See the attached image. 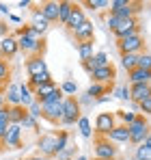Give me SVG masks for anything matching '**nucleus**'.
Listing matches in <instances>:
<instances>
[{
    "label": "nucleus",
    "instance_id": "obj_6",
    "mask_svg": "<svg viewBox=\"0 0 151 160\" xmlns=\"http://www.w3.org/2000/svg\"><path fill=\"white\" fill-rule=\"evenodd\" d=\"M119 52L121 54H143V48H145V39L140 32L132 35V37H125V39H119Z\"/></svg>",
    "mask_w": 151,
    "mask_h": 160
},
{
    "label": "nucleus",
    "instance_id": "obj_57",
    "mask_svg": "<svg viewBox=\"0 0 151 160\" xmlns=\"http://www.w3.org/2000/svg\"><path fill=\"white\" fill-rule=\"evenodd\" d=\"M0 91H2V84H0Z\"/></svg>",
    "mask_w": 151,
    "mask_h": 160
},
{
    "label": "nucleus",
    "instance_id": "obj_5",
    "mask_svg": "<svg viewBox=\"0 0 151 160\" xmlns=\"http://www.w3.org/2000/svg\"><path fill=\"white\" fill-rule=\"evenodd\" d=\"M127 130H129V143L143 145V143L147 141V136H149V123H147V119H145L143 115H138L136 121L127 126Z\"/></svg>",
    "mask_w": 151,
    "mask_h": 160
},
{
    "label": "nucleus",
    "instance_id": "obj_48",
    "mask_svg": "<svg viewBox=\"0 0 151 160\" xmlns=\"http://www.w3.org/2000/svg\"><path fill=\"white\" fill-rule=\"evenodd\" d=\"M78 102H80V106H82V104H95V100H91L86 93H84L82 98H78Z\"/></svg>",
    "mask_w": 151,
    "mask_h": 160
},
{
    "label": "nucleus",
    "instance_id": "obj_16",
    "mask_svg": "<svg viewBox=\"0 0 151 160\" xmlns=\"http://www.w3.org/2000/svg\"><path fill=\"white\" fill-rule=\"evenodd\" d=\"M26 72H28V76H37V74L48 72V65H46L43 56H41V54H39V56H30V58L26 61Z\"/></svg>",
    "mask_w": 151,
    "mask_h": 160
},
{
    "label": "nucleus",
    "instance_id": "obj_26",
    "mask_svg": "<svg viewBox=\"0 0 151 160\" xmlns=\"http://www.w3.org/2000/svg\"><path fill=\"white\" fill-rule=\"evenodd\" d=\"M26 115H28V110L24 106H9V121L11 123H22V119H24Z\"/></svg>",
    "mask_w": 151,
    "mask_h": 160
},
{
    "label": "nucleus",
    "instance_id": "obj_32",
    "mask_svg": "<svg viewBox=\"0 0 151 160\" xmlns=\"http://www.w3.org/2000/svg\"><path fill=\"white\" fill-rule=\"evenodd\" d=\"M78 130H80V134H82L84 138H91L93 132H91V121H89V117L82 115V117L78 119Z\"/></svg>",
    "mask_w": 151,
    "mask_h": 160
},
{
    "label": "nucleus",
    "instance_id": "obj_38",
    "mask_svg": "<svg viewBox=\"0 0 151 160\" xmlns=\"http://www.w3.org/2000/svg\"><path fill=\"white\" fill-rule=\"evenodd\" d=\"M134 160H151V149L145 145V143L136 147V156H134Z\"/></svg>",
    "mask_w": 151,
    "mask_h": 160
},
{
    "label": "nucleus",
    "instance_id": "obj_14",
    "mask_svg": "<svg viewBox=\"0 0 151 160\" xmlns=\"http://www.w3.org/2000/svg\"><path fill=\"white\" fill-rule=\"evenodd\" d=\"M17 50H20V46H17V37L7 35V37L0 39V54H2V58H11V56H15Z\"/></svg>",
    "mask_w": 151,
    "mask_h": 160
},
{
    "label": "nucleus",
    "instance_id": "obj_50",
    "mask_svg": "<svg viewBox=\"0 0 151 160\" xmlns=\"http://www.w3.org/2000/svg\"><path fill=\"white\" fill-rule=\"evenodd\" d=\"M17 7H20V9H28V7H30V0H20Z\"/></svg>",
    "mask_w": 151,
    "mask_h": 160
},
{
    "label": "nucleus",
    "instance_id": "obj_52",
    "mask_svg": "<svg viewBox=\"0 0 151 160\" xmlns=\"http://www.w3.org/2000/svg\"><path fill=\"white\" fill-rule=\"evenodd\" d=\"M7 106V100H4V91H0V108Z\"/></svg>",
    "mask_w": 151,
    "mask_h": 160
},
{
    "label": "nucleus",
    "instance_id": "obj_1",
    "mask_svg": "<svg viewBox=\"0 0 151 160\" xmlns=\"http://www.w3.org/2000/svg\"><path fill=\"white\" fill-rule=\"evenodd\" d=\"M17 46H20L22 52L39 56V52L43 50V37L32 26H22L17 30Z\"/></svg>",
    "mask_w": 151,
    "mask_h": 160
},
{
    "label": "nucleus",
    "instance_id": "obj_39",
    "mask_svg": "<svg viewBox=\"0 0 151 160\" xmlns=\"http://www.w3.org/2000/svg\"><path fill=\"white\" fill-rule=\"evenodd\" d=\"M26 110H28V115H30L32 119H37V121L41 119V102H39V100H35V102L26 108Z\"/></svg>",
    "mask_w": 151,
    "mask_h": 160
},
{
    "label": "nucleus",
    "instance_id": "obj_21",
    "mask_svg": "<svg viewBox=\"0 0 151 160\" xmlns=\"http://www.w3.org/2000/svg\"><path fill=\"white\" fill-rule=\"evenodd\" d=\"M56 89H61V87H58V84L52 80V82H46V84H41V87L32 89V93H35V98H37L39 102H43L46 98H50V95L54 93V91H56Z\"/></svg>",
    "mask_w": 151,
    "mask_h": 160
},
{
    "label": "nucleus",
    "instance_id": "obj_51",
    "mask_svg": "<svg viewBox=\"0 0 151 160\" xmlns=\"http://www.w3.org/2000/svg\"><path fill=\"white\" fill-rule=\"evenodd\" d=\"M0 11H2L4 15H9V4H4V2H0Z\"/></svg>",
    "mask_w": 151,
    "mask_h": 160
},
{
    "label": "nucleus",
    "instance_id": "obj_13",
    "mask_svg": "<svg viewBox=\"0 0 151 160\" xmlns=\"http://www.w3.org/2000/svg\"><path fill=\"white\" fill-rule=\"evenodd\" d=\"M71 35H74L80 43H84V41H93V37H95V26H93V22L86 20L84 24H80L78 28H74Z\"/></svg>",
    "mask_w": 151,
    "mask_h": 160
},
{
    "label": "nucleus",
    "instance_id": "obj_9",
    "mask_svg": "<svg viewBox=\"0 0 151 160\" xmlns=\"http://www.w3.org/2000/svg\"><path fill=\"white\" fill-rule=\"evenodd\" d=\"M138 32V20L136 18H129V20H121L117 28L112 30V35L117 37V39H125V37H132V35H136Z\"/></svg>",
    "mask_w": 151,
    "mask_h": 160
},
{
    "label": "nucleus",
    "instance_id": "obj_27",
    "mask_svg": "<svg viewBox=\"0 0 151 160\" xmlns=\"http://www.w3.org/2000/svg\"><path fill=\"white\" fill-rule=\"evenodd\" d=\"M78 54H80V61L86 63L93 58V41H84V43H78Z\"/></svg>",
    "mask_w": 151,
    "mask_h": 160
},
{
    "label": "nucleus",
    "instance_id": "obj_36",
    "mask_svg": "<svg viewBox=\"0 0 151 160\" xmlns=\"http://www.w3.org/2000/svg\"><path fill=\"white\" fill-rule=\"evenodd\" d=\"M117 117L123 121V126H129V123H134L136 121V112H129V110H117Z\"/></svg>",
    "mask_w": 151,
    "mask_h": 160
},
{
    "label": "nucleus",
    "instance_id": "obj_11",
    "mask_svg": "<svg viewBox=\"0 0 151 160\" xmlns=\"http://www.w3.org/2000/svg\"><path fill=\"white\" fill-rule=\"evenodd\" d=\"M37 147H39V156H43V158L56 156V134H43L39 138Z\"/></svg>",
    "mask_w": 151,
    "mask_h": 160
},
{
    "label": "nucleus",
    "instance_id": "obj_37",
    "mask_svg": "<svg viewBox=\"0 0 151 160\" xmlns=\"http://www.w3.org/2000/svg\"><path fill=\"white\" fill-rule=\"evenodd\" d=\"M67 132H58L56 134V156L61 154V152H65L67 149Z\"/></svg>",
    "mask_w": 151,
    "mask_h": 160
},
{
    "label": "nucleus",
    "instance_id": "obj_35",
    "mask_svg": "<svg viewBox=\"0 0 151 160\" xmlns=\"http://www.w3.org/2000/svg\"><path fill=\"white\" fill-rule=\"evenodd\" d=\"M20 126H22V130H32V132H37V130H39V121H37V119H32L30 115H26Z\"/></svg>",
    "mask_w": 151,
    "mask_h": 160
},
{
    "label": "nucleus",
    "instance_id": "obj_58",
    "mask_svg": "<svg viewBox=\"0 0 151 160\" xmlns=\"http://www.w3.org/2000/svg\"><path fill=\"white\" fill-rule=\"evenodd\" d=\"M95 160H97V158H95Z\"/></svg>",
    "mask_w": 151,
    "mask_h": 160
},
{
    "label": "nucleus",
    "instance_id": "obj_34",
    "mask_svg": "<svg viewBox=\"0 0 151 160\" xmlns=\"http://www.w3.org/2000/svg\"><path fill=\"white\" fill-rule=\"evenodd\" d=\"M91 63H93V67H95V69H100V67H106V65H110V61H108L106 52H97V54H93Z\"/></svg>",
    "mask_w": 151,
    "mask_h": 160
},
{
    "label": "nucleus",
    "instance_id": "obj_43",
    "mask_svg": "<svg viewBox=\"0 0 151 160\" xmlns=\"http://www.w3.org/2000/svg\"><path fill=\"white\" fill-rule=\"evenodd\" d=\"M7 78H9V63H7V58L0 56V84H2Z\"/></svg>",
    "mask_w": 151,
    "mask_h": 160
},
{
    "label": "nucleus",
    "instance_id": "obj_22",
    "mask_svg": "<svg viewBox=\"0 0 151 160\" xmlns=\"http://www.w3.org/2000/svg\"><path fill=\"white\" fill-rule=\"evenodd\" d=\"M39 11L43 13V18L48 20V22H58V2H43L41 7H39Z\"/></svg>",
    "mask_w": 151,
    "mask_h": 160
},
{
    "label": "nucleus",
    "instance_id": "obj_29",
    "mask_svg": "<svg viewBox=\"0 0 151 160\" xmlns=\"http://www.w3.org/2000/svg\"><path fill=\"white\" fill-rule=\"evenodd\" d=\"M121 65L125 67L127 74H129L132 69L138 67V54H121Z\"/></svg>",
    "mask_w": 151,
    "mask_h": 160
},
{
    "label": "nucleus",
    "instance_id": "obj_49",
    "mask_svg": "<svg viewBox=\"0 0 151 160\" xmlns=\"http://www.w3.org/2000/svg\"><path fill=\"white\" fill-rule=\"evenodd\" d=\"M7 35H9V28H7L4 22H0V39H2V37H7Z\"/></svg>",
    "mask_w": 151,
    "mask_h": 160
},
{
    "label": "nucleus",
    "instance_id": "obj_18",
    "mask_svg": "<svg viewBox=\"0 0 151 160\" xmlns=\"http://www.w3.org/2000/svg\"><path fill=\"white\" fill-rule=\"evenodd\" d=\"M106 138L110 143H129V130H127V126H123V123H117Z\"/></svg>",
    "mask_w": 151,
    "mask_h": 160
},
{
    "label": "nucleus",
    "instance_id": "obj_25",
    "mask_svg": "<svg viewBox=\"0 0 151 160\" xmlns=\"http://www.w3.org/2000/svg\"><path fill=\"white\" fill-rule=\"evenodd\" d=\"M71 11H74V4L67 2V0H61V2H58V22H61V24H67Z\"/></svg>",
    "mask_w": 151,
    "mask_h": 160
},
{
    "label": "nucleus",
    "instance_id": "obj_8",
    "mask_svg": "<svg viewBox=\"0 0 151 160\" xmlns=\"http://www.w3.org/2000/svg\"><path fill=\"white\" fill-rule=\"evenodd\" d=\"M114 126H117V115L114 112H100L97 119H95V130L101 136H108Z\"/></svg>",
    "mask_w": 151,
    "mask_h": 160
},
{
    "label": "nucleus",
    "instance_id": "obj_54",
    "mask_svg": "<svg viewBox=\"0 0 151 160\" xmlns=\"http://www.w3.org/2000/svg\"><path fill=\"white\" fill-rule=\"evenodd\" d=\"M28 160H50V158H43V156H32V158H28Z\"/></svg>",
    "mask_w": 151,
    "mask_h": 160
},
{
    "label": "nucleus",
    "instance_id": "obj_55",
    "mask_svg": "<svg viewBox=\"0 0 151 160\" xmlns=\"http://www.w3.org/2000/svg\"><path fill=\"white\" fill-rule=\"evenodd\" d=\"M145 145H147V147H149V149H151V134H149V136H147V141H145Z\"/></svg>",
    "mask_w": 151,
    "mask_h": 160
},
{
    "label": "nucleus",
    "instance_id": "obj_17",
    "mask_svg": "<svg viewBox=\"0 0 151 160\" xmlns=\"http://www.w3.org/2000/svg\"><path fill=\"white\" fill-rule=\"evenodd\" d=\"M30 26L35 28L41 37H43V35L48 32V28H50V22L43 18V13H41L39 9H35V11H32V15H30Z\"/></svg>",
    "mask_w": 151,
    "mask_h": 160
},
{
    "label": "nucleus",
    "instance_id": "obj_19",
    "mask_svg": "<svg viewBox=\"0 0 151 160\" xmlns=\"http://www.w3.org/2000/svg\"><path fill=\"white\" fill-rule=\"evenodd\" d=\"M4 100H7V106H22L20 104V100H22V95H20V82H13V84L7 87Z\"/></svg>",
    "mask_w": 151,
    "mask_h": 160
},
{
    "label": "nucleus",
    "instance_id": "obj_15",
    "mask_svg": "<svg viewBox=\"0 0 151 160\" xmlns=\"http://www.w3.org/2000/svg\"><path fill=\"white\" fill-rule=\"evenodd\" d=\"M114 76H117V72H114V67L112 65H106V67H100V69H95L93 72V82H100V84H110L112 80H114Z\"/></svg>",
    "mask_w": 151,
    "mask_h": 160
},
{
    "label": "nucleus",
    "instance_id": "obj_2",
    "mask_svg": "<svg viewBox=\"0 0 151 160\" xmlns=\"http://www.w3.org/2000/svg\"><path fill=\"white\" fill-rule=\"evenodd\" d=\"M63 100H65L63 91L56 89L50 98H46L41 102V117L46 121H50V123H61V117H63Z\"/></svg>",
    "mask_w": 151,
    "mask_h": 160
},
{
    "label": "nucleus",
    "instance_id": "obj_30",
    "mask_svg": "<svg viewBox=\"0 0 151 160\" xmlns=\"http://www.w3.org/2000/svg\"><path fill=\"white\" fill-rule=\"evenodd\" d=\"M106 91H108V89H106L104 84H100V82H93V84L86 89V95H89L91 100H100V98L104 95V93H106Z\"/></svg>",
    "mask_w": 151,
    "mask_h": 160
},
{
    "label": "nucleus",
    "instance_id": "obj_23",
    "mask_svg": "<svg viewBox=\"0 0 151 160\" xmlns=\"http://www.w3.org/2000/svg\"><path fill=\"white\" fill-rule=\"evenodd\" d=\"M84 22H86L84 11H82L80 7H76V4H74V11H71V15H69V20H67V24H65V26L69 28V30H74V28H78L80 24H84Z\"/></svg>",
    "mask_w": 151,
    "mask_h": 160
},
{
    "label": "nucleus",
    "instance_id": "obj_53",
    "mask_svg": "<svg viewBox=\"0 0 151 160\" xmlns=\"http://www.w3.org/2000/svg\"><path fill=\"white\" fill-rule=\"evenodd\" d=\"M11 22H13V24H20V22H22V20H20V18H17V15H11Z\"/></svg>",
    "mask_w": 151,
    "mask_h": 160
},
{
    "label": "nucleus",
    "instance_id": "obj_12",
    "mask_svg": "<svg viewBox=\"0 0 151 160\" xmlns=\"http://www.w3.org/2000/svg\"><path fill=\"white\" fill-rule=\"evenodd\" d=\"M129 95H132L134 104H140V102L149 100L151 98V82H147V84H129Z\"/></svg>",
    "mask_w": 151,
    "mask_h": 160
},
{
    "label": "nucleus",
    "instance_id": "obj_33",
    "mask_svg": "<svg viewBox=\"0 0 151 160\" xmlns=\"http://www.w3.org/2000/svg\"><path fill=\"white\" fill-rule=\"evenodd\" d=\"M61 91H63L65 98H74L76 93H78V84H76L74 80H65V82L61 84Z\"/></svg>",
    "mask_w": 151,
    "mask_h": 160
},
{
    "label": "nucleus",
    "instance_id": "obj_47",
    "mask_svg": "<svg viewBox=\"0 0 151 160\" xmlns=\"http://www.w3.org/2000/svg\"><path fill=\"white\" fill-rule=\"evenodd\" d=\"M82 67H84V72H86V74H91V76H93V72H95V67H93V63H91V61H86V63H82Z\"/></svg>",
    "mask_w": 151,
    "mask_h": 160
},
{
    "label": "nucleus",
    "instance_id": "obj_45",
    "mask_svg": "<svg viewBox=\"0 0 151 160\" xmlns=\"http://www.w3.org/2000/svg\"><path fill=\"white\" fill-rule=\"evenodd\" d=\"M138 106H140V112H143V117H145V115H151V98H149V100H145V102H140Z\"/></svg>",
    "mask_w": 151,
    "mask_h": 160
},
{
    "label": "nucleus",
    "instance_id": "obj_7",
    "mask_svg": "<svg viewBox=\"0 0 151 160\" xmlns=\"http://www.w3.org/2000/svg\"><path fill=\"white\" fill-rule=\"evenodd\" d=\"M2 145L7 149H20L22 147V126L17 123H11L7 128V132L2 136Z\"/></svg>",
    "mask_w": 151,
    "mask_h": 160
},
{
    "label": "nucleus",
    "instance_id": "obj_41",
    "mask_svg": "<svg viewBox=\"0 0 151 160\" xmlns=\"http://www.w3.org/2000/svg\"><path fill=\"white\" fill-rule=\"evenodd\" d=\"M84 4H86L89 9H93V11H101V9H106L110 2H108V0H86Z\"/></svg>",
    "mask_w": 151,
    "mask_h": 160
},
{
    "label": "nucleus",
    "instance_id": "obj_40",
    "mask_svg": "<svg viewBox=\"0 0 151 160\" xmlns=\"http://www.w3.org/2000/svg\"><path fill=\"white\" fill-rule=\"evenodd\" d=\"M114 95H117L119 100H123V102H132V95H129V87H127V84H121V87H117Z\"/></svg>",
    "mask_w": 151,
    "mask_h": 160
},
{
    "label": "nucleus",
    "instance_id": "obj_3",
    "mask_svg": "<svg viewBox=\"0 0 151 160\" xmlns=\"http://www.w3.org/2000/svg\"><path fill=\"white\" fill-rule=\"evenodd\" d=\"M82 117V106L78 102V98H65L63 100V117H61V126H74L78 119Z\"/></svg>",
    "mask_w": 151,
    "mask_h": 160
},
{
    "label": "nucleus",
    "instance_id": "obj_24",
    "mask_svg": "<svg viewBox=\"0 0 151 160\" xmlns=\"http://www.w3.org/2000/svg\"><path fill=\"white\" fill-rule=\"evenodd\" d=\"M20 95H22V100H20V104L24 108H28L37 98H35V93H32V89L28 87V84H24V82H20Z\"/></svg>",
    "mask_w": 151,
    "mask_h": 160
},
{
    "label": "nucleus",
    "instance_id": "obj_20",
    "mask_svg": "<svg viewBox=\"0 0 151 160\" xmlns=\"http://www.w3.org/2000/svg\"><path fill=\"white\" fill-rule=\"evenodd\" d=\"M127 76H129V84H147V82H151V72L149 69L136 67V69H132Z\"/></svg>",
    "mask_w": 151,
    "mask_h": 160
},
{
    "label": "nucleus",
    "instance_id": "obj_44",
    "mask_svg": "<svg viewBox=\"0 0 151 160\" xmlns=\"http://www.w3.org/2000/svg\"><path fill=\"white\" fill-rule=\"evenodd\" d=\"M119 22H121V20H119L117 15H108V18H106V26L110 28V32L117 28V24H119Z\"/></svg>",
    "mask_w": 151,
    "mask_h": 160
},
{
    "label": "nucleus",
    "instance_id": "obj_42",
    "mask_svg": "<svg viewBox=\"0 0 151 160\" xmlns=\"http://www.w3.org/2000/svg\"><path fill=\"white\" fill-rule=\"evenodd\" d=\"M138 67H140V69H149L151 72V54H147V52L138 54Z\"/></svg>",
    "mask_w": 151,
    "mask_h": 160
},
{
    "label": "nucleus",
    "instance_id": "obj_46",
    "mask_svg": "<svg viewBox=\"0 0 151 160\" xmlns=\"http://www.w3.org/2000/svg\"><path fill=\"white\" fill-rule=\"evenodd\" d=\"M110 100H112V93H110V91H106L100 100H95V104H104V102H110Z\"/></svg>",
    "mask_w": 151,
    "mask_h": 160
},
{
    "label": "nucleus",
    "instance_id": "obj_56",
    "mask_svg": "<svg viewBox=\"0 0 151 160\" xmlns=\"http://www.w3.org/2000/svg\"><path fill=\"white\" fill-rule=\"evenodd\" d=\"M78 160H89V158L86 156H78Z\"/></svg>",
    "mask_w": 151,
    "mask_h": 160
},
{
    "label": "nucleus",
    "instance_id": "obj_28",
    "mask_svg": "<svg viewBox=\"0 0 151 160\" xmlns=\"http://www.w3.org/2000/svg\"><path fill=\"white\" fill-rule=\"evenodd\" d=\"M46 82H52V74L50 72L30 76V78H28V87H30V89H37V87H41V84H46Z\"/></svg>",
    "mask_w": 151,
    "mask_h": 160
},
{
    "label": "nucleus",
    "instance_id": "obj_4",
    "mask_svg": "<svg viewBox=\"0 0 151 160\" xmlns=\"http://www.w3.org/2000/svg\"><path fill=\"white\" fill-rule=\"evenodd\" d=\"M108 9H110V15H117L119 20H129V18H136V13L140 11V4L129 0H112Z\"/></svg>",
    "mask_w": 151,
    "mask_h": 160
},
{
    "label": "nucleus",
    "instance_id": "obj_10",
    "mask_svg": "<svg viewBox=\"0 0 151 160\" xmlns=\"http://www.w3.org/2000/svg\"><path fill=\"white\" fill-rule=\"evenodd\" d=\"M95 158L97 160H114L117 158V147L104 136L97 141V145H95Z\"/></svg>",
    "mask_w": 151,
    "mask_h": 160
},
{
    "label": "nucleus",
    "instance_id": "obj_31",
    "mask_svg": "<svg viewBox=\"0 0 151 160\" xmlns=\"http://www.w3.org/2000/svg\"><path fill=\"white\" fill-rule=\"evenodd\" d=\"M9 126H11V121H9V106H4V108H0V143H2V136H4Z\"/></svg>",
    "mask_w": 151,
    "mask_h": 160
}]
</instances>
